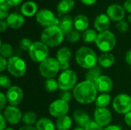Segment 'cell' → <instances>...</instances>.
<instances>
[{
    "mask_svg": "<svg viewBox=\"0 0 131 130\" xmlns=\"http://www.w3.org/2000/svg\"><path fill=\"white\" fill-rule=\"evenodd\" d=\"M97 92L94 83L84 80L75 86L72 93L78 103L81 104H90L95 102L97 97Z\"/></svg>",
    "mask_w": 131,
    "mask_h": 130,
    "instance_id": "1",
    "label": "cell"
},
{
    "mask_svg": "<svg viewBox=\"0 0 131 130\" xmlns=\"http://www.w3.org/2000/svg\"><path fill=\"white\" fill-rule=\"evenodd\" d=\"M75 61L80 67L89 70L97 65L98 57L93 49L89 47L83 46L76 51Z\"/></svg>",
    "mask_w": 131,
    "mask_h": 130,
    "instance_id": "2",
    "label": "cell"
},
{
    "mask_svg": "<svg viewBox=\"0 0 131 130\" xmlns=\"http://www.w3.org/2000/svg\"><path fill=\"white\" fill-rule=\"evenodd\" d=\"M64 34L58 25L45 28L41 34V41L48 48L59 46L64 41Z\"/></svg>",
    "mask_w": 131,
    "mask_h": 130,
    "instance_id": "3",
    "label": "cell"
},
{
    "mask_svg": "<svg viewBox=\"0 0 131 130\" xmlns=\"http://www.w3.org/2000/svg\"><path fill=\"white\" fill-rule=\"evenodd\" d=\"M95 44L97 48L102 52H111L116 46V36L110 30L99 32L96 38Z\"/></svg>",
    "mask_w": 131,
    "mask_h": 130,
    "instance_id": "4",
    "label": "cell"
},
{
    "mask_svg": "<svg viewBox=\"0 0 131 130\" xmlns=\"http://www.w3.org/2000/svg\"><path fill=\"white\" fill-rule=\"evenodd\" d=\"M39 73L45 79L54 78L61 70L58 61L54 57H48L39 64Z\"/></svg>",
    "mask_w": 131,
    "mask_h": 130,
    "instance_id": "5",
    "label": "cell"
},
{
    "mask_svg": "<svg viewBox=\"0 0 131 130\" xmlns=\"http://www.w3.org/2000/svg\"><path fill=\"white\" fill-rule=\"evenodd\" d=\"M49 48L42 41H35L28 51V55L31 60L35 63H41L48 57Z\"/></svg>",
    "mask_w": 131,
    "mask_h": 130,
    "instance_id": "6",
    "label": "cell"
},
{
    "mask_svg": "<svg viewBox=\"0 0 131 130\" xmlns=\"http://www.w3.org/2000/svg\"><path fill=\"white\" fill-rule=\"evenodd\" d=\"M78 77L76 73L72 70H63L58 78L59 89L62 90H70L74 89L77 85Z\"/></svg>",
    "mask_w": 131,
    "mask_h": 130,
    "instance_id": "7",
    "label": "cell"
},
{
    "mask_svg": "<svg viewBox=\"0 0 131 130\" xmlns=\"http://www.w3.org/2000/svg\"><path fill=\"white\" fill-rule=\"evenodd\" d=\"M7 70L15 77H21L26 73V64L20 57L13 56L8 60Z\"/></svg>",
    "mask_w": 131,
    "mask_h": 130,
    "instance_id": "8",
    "label": "cell"
},
{
    "mask_svg": "<svg viewBox=\"0 0 131 130\" xmlns=\"http://www.w3.org/2000/svg\"><path fill=\"white\" fill-rule=\"evenodd\" d=\"M112 106L115 112L126 115L131 111V97L127 93H120L113 100Z\"/></svg>",
    "mask_w": 131,
    "mask_h": 130,
    "instance_id": "9",
    "label": "cell"
},
{
    "mask_svg": "<svg viewBox=\"0 0 131 130\" xmlns=\"http://www.w3.org/2000/svg\"><path fill=\"white\" fill-rule=\"evenodd\" d=\"M37 22L42 27H50L52 25H58L60 20L54 16V14L49 9L44 8L38 10L35 15Z\"/></svg>",
    "mask_w": 131,
    "mask_h": 130,
    "instance_id": "10",
    "label": "cell"
},
{
    "mask_svg": "<svg viewBox=\"0 0 131 130\" xmlns=\"http://www.w3.org/2000/svg\"><path fill=\"white\" fill-rule=\"evenodd\" d=\"M48 111L51 116L56 118L66 116L69 111L68 103L61 99L56 100L49 105Z\"/></svg>",
    "mask_w": 131,
    "mask_h": 130,
    "instance_id": "11",
    "label": "cell"
},
{
    "mask_svg": "<svg viewBox=\"0 0 131 130\" xmlns=\"http://www.w3.org/2000/svg\"><path fill=\"white\" fill-rule=\"evenodd\" d=\"M3 116L6 120V121L12 124V125H16L20 121H21L22 119V113L21 110L15 106H7L3 110L2 113Z\"/></svg>",
    "mask_w": 131,
    "mask_h": 130,
    "instance_id": "12",
    "label": "cell"
},
{
    "mask_svg": "<svg viewBox=\"0 0 131 130\" xmlns=\"http://www.w3.org/2000/svg\"><path fill=\"white\" fill-rule=\"evenodd\" d=\"M94 121L97 123L103 128L110 126L112 120V114L111 111L107 108L97 107L94 113Z\"/></svg>",
    "mask_w": 131,
    "mask_h": 130,
    "instance_id": "13",
    "label": "cell"
},
{
    "mask_svg": "<svg viewBox=\"0 0 131 130\" xmlns=\"http://www.w3.org/2000/svg\"><path fill=\"white\" fill-rule=\"evenodd\" d=\"M6 97L8 103L11 106L17 107L18 106L24 97V93L22 90L18 86H12L9 89H8L6 92Z\"/></svg>",
    "mask_w": 131,
    "mask_h": 130,
    "instance_id": "14",
    "label": "cell"
},
{
    "mask_svg": "<svg viewBox=\"0 0 131 130\" xmlns=\"http://www.w3.org/2000/svg\"><path fill=\"white\" fill-rule=\"evenodd\" d=\"M71 56H72V52L71 49L68 47H62L58 50L56 53V59L58 61L60 64L61 70L62 71L69 69L70 67L69 61L71 58Z\"/></svg>",
    "mask_w": 131,
    "mask_h": 130,
    "instance_id": "15",
    "label": "cell"
},
{
    "mask_svg": "<svg viewBox=\"0 0 131 130\" xmlns=\"http://www.w3.org/2000/svg\"><path fill=\"white\" fill-rule=\"evenodd\" d=\"M126 11L124 8L119 4H112L107 8V15L111 20L114 21H120L124 20Z\"/></svg>",
    "mask_w": 131,
    "mask_h": 130,
    "instance_id": "16",
    "label": "cell"
},
{
    "mask_svg": "<svg viewBox=\"0 0 131 130\" xmlns=\"http://www.w3.org/2000/svg\"><path fill=\"white\" fill-rule=\"evenodd\" d=\"M94 84L97 91L101 93H107L111 92L114 87L112 79L107 75H101Z\"/></svg>",
    "mask_w": 131,
    "mask_h": 130,
    "instance_id": "17",
    "label": "cell"
},
{
    "mask_svg": "<svg viewBox=\"0 0 131 130\" xmlns=\"http://www.w3.org/2000/svg\"><path fill=\"white\" fill-rule=\"evenodd\" d=\"M94 28L99 32L107 31L111 26V18L107 14L101 13L96 16L94 21Z\"/></svg>",
    "mask_w": 131,
    "mask_h": 130,
    "instance_id": "18",
    "label": "cell"
},
{
    "mask_svg": "<svg viewBox=\"0 0 131 130\" xmlns=\"http://www.w3.org/2000/svg\"><path fill=\"white\" fill-rule=\"evenodd\" d=\"M5 21L10 28L18 29L24 25L25 18L22 14L18 12H12L8 15Z\"/></svg>",
    "mask_w": 131,
    "mask_h": 130,
    "instance_id": "19",
    "label": "cell"
},
{
    "mask_svg": "<svg viewBox=\"0 0 131 130\" xmlns=\"http://www.w3.org/2000/svg\"><path fill=\"white\" fill-rule=\"evenodd\" d=\"M38 5L33 1H27L21 6V12L25 17H32L38 13Z\"/></svg>",
    "mask_w": 131,
    "mask_h": 130,
    "instance_id": "20",
    "label": "cell"
},
{
    "mask_svg": "<svg viewBox=\"0 0 131 130\" xmlns=\"http://www.w3.org/2000/svg\"><path fill=\"white\" fill-rule=\"evenodd\" d=\"M73 118L75 123L83 128L91 120L90 115L86 111L81 109H78L73 113Z\"/></svg>",
    "mask_w": 131,
    "mask_h": 130,
    "instance_id": "21",
    "label": "cell"
},
{
    "mask_svg": "<svg viewBox=\"0 0 131 130\" xmlns=\"http://www.w3.org/2000/svg\"><path fill=\"white\" fill-rule=\"evenodd\" d=\"M60 29L62 31L64 35H67L69 34L71 31H73L74 27V19L72 17L69 15H64L61 19L59 21V24L58 25Z\"/></svg>",
    "mask_w": 131,
    "mask_h": 130,
    "instance_id": "22",
    "label": "cell"
},
{
    "mask_svg": "<svg viewBox=\"0 0 131 130\" xmlns=\"http://www.w3.org/2000/svg\"><path fill=\"white\" fill-rule=\"evenodd\" d=\"M74 27L75 30L84 32V31L88 29V27H89L88 18L83 14L77 15L74 18Z\"/></svg>",
    "mask_w": 131,
    "mask_h": 130,
    "instance_id": "23",
    "label": "cell"
},
{
    "mask_svg": "<svg viewBox=\"0 0 131 130\" xmlns=\"http://www.w3.org/2000/svg\"><path fill=\"white\" fill-rule=\"evenodd\" d=\"M74 7V0H61L57 5V11L59 16L66 15Z\"/></svg>",
    "mask_w": 131,
    "mask_h": 130,
    "instance_id": "24",
    "label": "cell"
},
{
    "mask_svg": "<svg viewBox=\"0 0 131 130\" xmlns=\"http://www.w3.org/2000/svg\"><path fill=\"white\" fill-rule=\"evenodd\" d=\"M115 63V57L111 52L103 53L98 57V64L101 67L109 68Z\"/></svg>",
    "mask_w": 131,
    "mask_h": 130,
    "instance_id": "25",
    "label": "cell"
},
{
    "mask_svg": "<svg viewBox=\"0 0 131 130\" xmlns=\"http://www.w3.org/2000/svg\"><path fill=\"white\" fill-rule=\"evenodd\" d=\"M102 75V68L99 65H96L95 67L88 70V71L85 73L84 77L85 80L90 81L91 83L95 84L97 80Z\"/></svg>",
    "mask_w": 131,
    "mask_h": 130,
    "instance_id": "26",
    "label": "cell"
},
{
    "mask_svg": "<svg viewBox=\"0 0 131 130\" xmlns=\"http://www.w3.org/2000/svg\"><path fill=\"white\" fill-rule=\"evenodd\" d=\"M57 130H69L72 126V119L69 116H64L58 118L55 123Z\"/></svg>",
    "mask_w": 131,
    "mask_h": 130,
    "instance_id": "27",
    "label": "cell"
},
{
    "mask_svg": "<svg viewBox=\"0 0 131 130\" xmlns=\"http://www.w3.org/2000/svg\"><path fill=\"white\" fill-rule=\"evenodd\" d=\"M35 127L37 130H55L56 128L54 123L47 117L39 119L35 124Z\"/></svg>",
    "mask_w": 131,
    "mask_h": 130,
    "instance_id": "28",
    "label": "cell"
},
{
    "mask_svg": "<svg viewBox=\"0 0 131 130\" xmlns=\"http://www.w3.org/2000/svg\"><path fill=\"white\" fill-rule=\"evenodd\" d=\"M111 97L108 93H101L97 96L95 100V105L97 107L107 108V107L111 103Z\"/></svg>",
    "mask_w": 131,
    "mask_h": 130,
    "instance_id": "29",
    "label": "cell"
},
{
    "mask_svg": "<svg viewBox=\"0 0 131 130\" xmlns=\"http://www.w3.org/2000/svg\"><path fill=\"white\" fill-rule=\"evenodd\" d=\"M37 114L32 111H28L26 112L23 114L21 121L25 123V125H28V126H33L34 124H36L37 123Z\"/></svg>",
    "mask_w": 131,
    "mask_h": 130,
    "instance_id": "30",
    "label": "cell"
},
{
    "mask_svg": "<svg viewBox=\"0 0 131 130\" xmlns=\"http://www.w3.org/2000/svg\"><path fill=\"white\" fill-rule=\"evenodd\" d=\"M13 53H14V50L11 44L8 43L1 44L0 54L2 57H3L5 59H10L11 57H13Z\"/></svg>",
    "mask_w": 131,
    "mask_h": 130,
    "instance_id": "31",
    "label": "cell"
},
{
    "mask_svg": "<svg viewBox=\"0 0 131 130\" xmlns=\"http://www.w3.org/2000/svg\"><path fill=\"white\" fill-rule=\"evenodd\" d=\"M97 33L94 29H87L82 33V39L85 43H92L95 42L96 38L97 37Z\"/></svg>",
    "mask_w": 131,
    "mask_h": 130,
    "instance_id": "32",
    "label": "cell"
},
{
    "mask_svg": "<svg viewBox=\"0 0 131 130\" xmlns=\"http://www.w3.org/2000/svg\"><path fill=\"white\" fill-rule=\"evenodd\" d=\"M44 85H45V90L48 92H54L59 89L58 80H55L54 78L46 79Z\"/></svg>",
    "mask_w": 131,
    "mask_h": 130,
    "instance_id": "33",
    "label": "cell"
},
{
    "mask_svg": "<svg viewBox=\"0 0 131 130\" xmlns=\"http://www.w3.org/2000/svg\"><path fill=\"white\" fill-rule=\"evenodd\" d=\"M81 37H82V35L81 34L80 31H78L77 30H73L69 34H68L66 35V40L68 42L74 44V43L78 42L80 40Z\"/></svg>",
    "mask_w": 131,
    "mask_h": 130,
    "instance_id": "34",
    "label": "cell"
},
{
    "mask_svg": "<svg viewBox=\"0 0 131 130\" xmlns=\"http://www.w3.org/2000/svg\"><path fill=\"white\" fill-rule=\"evenodd\" d=\"M9 5L5 2L4 3L0 4V20H5L8 16V10H9Z\"/></svg>",
    "mask_w": 131,
    "mask_h": 130,
    "instance_id": "35",
    "label": "cell"
},
{
    "mask_svg": "<svg viewBox=\"0 0 131 130\" xmlns=\"http://www.w3.org/2000/svg\"><path fill=\"white\" fill-rule=\"evenodd\" d=\"M33 42L31 39L29 38H22L20 42H19V47L22 50V51H29L31 46L32 45Z\"/></svg>",
    "mask_w": 131,
    "mask_h": 130,
    "instance_id": "36",
    "label": "cell"
},
{
    "mask_svg": "<svg viewBox=\"0 0 131 130\" xmlns=\"http://www.w3.org/2000/svg\"><path fill=\"white\" fill-rule=\"evenodd\" d=\"M0 84L1 87L4 89H9L12 87V82L9 77L3 74L0 76Z\"/></svg>",
    "mask_w": 131,
    "mask_h": 130,
    "instance_id": "37",
    "label": "cell"
},
{
    "mask_svg": "<svg viewBox=\"0 0 131 130\" xmlns=\"http://www.w3.org/2000/svg\"><path fill=\"white\" fill-rule=\"evenodd\" d=\"M85 130H103L104 128L101 126L97 123H96L94 120H90L86 126L84 127Z\"/></svg>",
    "mask_w": 131,
    "mask_h": 130,
    "instance_id": "38",
    "label": "cell"
},
{
    "mask_svg": "<svg viewBox=\"0 0 131 130\" xmlns=\"http://www.w3.org/2000/svg\"><path fill=\"white\" fill-rule=\"evenodd\" d=\"M116 28H117V29L120 32L124 33V32H127L128 31V29H129V25H128V23H127V21L122 20V21H118L117 23Z\"/></svg>",
    "mask_w": 131,
    "mask_h": 130,
    "instance_id": "39",
    "label": "cell"
},
{
    "mask_svg": "<svg viewBox=\"0 0 131 130\" xmlns=\"http://www.w3.org/2000/svg\"><path fill=\"white\" fill-rule=\"evenodd\" d=\"M72 95L73 93L70 90H62L59 94V97H60L59 99L68 103L71 100Z\"/></svg>",
    "mask_w": 131,
    "mask_h": 130,
    "instance_id": "40",
    "label": "cell"
},
{
    "mask_svg": "<svg viewBox=\"0 0 131 130\" xmlns=\"http://www.w3.org/2000/svg\"><path fill=\"white\" fill-rule=\"evenodd\" d=\"M7 97L6 95L4 94V93L1 92L0 93V110H3L6 107V103H7Z\"/></svg>",
    "mask_w": 131,
    "mask_h": 130,
    "instance_id": "41",
    "label": "cell"
},
{
    "mask_svg": "<svg viewBox=\"0 0 131 130\" xmlns=\"http://www.w3.org/2000/svg\"><path fill=\"white\" fill-rule=\"evenodd\" d=\"M0 65H1L0 72H3L5 69H7L8 61L2 56H0Z\"/></svg>",
    "mask_w": 131,
    "mask_h": 130,
    "instance_id": "42",
    "label": "cell"
},
{
    "mask_svg": "<svg viewBox=\"0 0 131 130\" xmlns=\"http://www.w3.org/2000/svg\"><path fill=\"white\" fill-rule=\"evenodd\" d=\"M23 0H6V2L8 4L9 6H18L19 5Z\"/></svg>",
    "mask_w": 131,
    "mask_h": 130,
    "instance_id": "43",
    "label": "cell"
},
{
    "mask_svg": "<svg viewBox=\"0 0 131 130\" xmlns=\"http://www.w3.org/2000/svg\"><path fill=\"white\" fill-rule=\"evenodd\" d=\"M8 27V25L6 21L0 20V31L1 32H4L5 31H6Z\"/></svg>",
    "mask_w": 131,
    "mask_h": 130,
    "instance_id": "44",
    "label": "cell"
},
{
    "mask_svg": "<svg viewBox=\"0 0 131 130\" xmlns=\"http://www.w3.org/2000/svg\"><path fill=\"white\" fill-rule=\"evenodd\" d=\"M124 8L126 11L131 13V0H126L124 3Z\"/></svg>",
    "mask_w": 131,
    "mask_h": 130,
    "instance_id": "45",
    "label": "cell"
},
{
    "mask_svg": "<svg viewBox=\"0 0 131 130\" xmlns=\"http://www.w3.org/2000/svg\"><path fill=\"white\" fill-rule=\"evenodd\" d=\"M0 119H1V127L0 130H5L6 129V120L5 119V117L3 116V115L1 113L0 114Z\"/></svg>",
    "mask_w": 131,
    "mask_h": 130,
    "instance_id": "46",
    "label": "cell"
},
{
    "mask_svg": "<svg viewBox=\"0 0 131 130\" xmlns=\"http://www.w3.org/2000/svg\"><path fill=\"white\" fill-rule=\"evenodd\" d=\"M124 120H125L126 124H127L128 126L131 127V111L125 115V116H124Z\"/></svg>",
    "mask_w": 131,
    "mask_h": 130,
    "instance_id": "47",
    "label": "cell"
},
{
    "mask_svg": "<svg viewBox=\"0 0 131 130\" xmlns=\"http://www.w3.org/2000/svg\"><path fill=\"white\" fill-rule=\"evenodd\" d=\"M125 61L127 62V64L130 65L131 66V48L129 49L127 53H126V55H125Z\"/></svg>",
    "mask_w": 131,
    "mask_h": 130,
    "instance_id": "48",
    "label": "cell"
},
{
    "mask_svg": "<svg viewBox=\"0 0 131 130\" xmlns=\"http://www.w3.org/2000/svg\"><path fill=\"white\" fill-rule=\"evenodd\" d=\"M18 130H37L36 127L33 126H28V125H24L20 127Z\"/></svg>",
    "mask_w": 131,
    "mask_h": 130,
    "instance_id": "49",
    "label": "cell"
},
{
    "mask_svg": "<svg viewBox=\"0 0 131 130\" xmlns=\"http://www.w3.org/2000/svg\"><path fill=\"white\" fill-rule=\"evenodd\" d=\"M103 130H121V128L116 125H110V126L105 127Z\"/></svg>",
    "mask_w": 131,
    "mask_h": 130,
    "instance_id": "50",
    "label": "cell"
},
{
    "mask_svg": "<svg viewBox=\"0 0 131 130\" xmlns=\"http://www.w3.org/2000/svg\"><path fill=\"white\" fill-rule=\"evenodd\" d=\"M80 1L85 5H93L97 2V0H80Z\"/></svg>",
    "mask_w": 131,
    "mask_h": 130,
    "instance_id": "51",
    "label": "cell"
},
{
    "mask_svg": "<svg viewBox=\"0 0 131 130\" xmlns=\"http://www.w3.org/2000/svg\"><path fill=\"white\" fill-rule=\"evenodd\" d=\"M73 130H85V129L83 128V127H77V128H75Z\"/></svg>",
    "mask_w": 131,
    "mask_h": 130,
    "instance_id": "52",
    "label": "cell"
},
{
    "mask_svg": "<svg viewBox=\"0 0 131 130\" xmlns=\"http://www.w3.org/2000/svg\"><path fill=\"white\" fill-rule=\"evenodd\" d=\"M127 19H128V21H129V22L131 23V15H130L129 16H128V18H127Z\"/></svg>",
    "mask_w": 131,
    "mask_h": 130,
    "instance_id": "53",
    "label": "cell"
},
{
    "mask_svg": "<svg viewBox=\"0 0 131 130\" xmlns=\"http://www.w3.org/2000/svg\"><path fill=\"white\" fill-rule=\"evenodd\" d=\"M6 2V0H0V4L1 3H4V2Z\"/></svg>",
    "mask_w": 131,
    "mask_h": 130,
    "instance_id": "54",
    "label": "cell"
},
{
    "mask_svg": "<svg viewBox=\"0 0 131 130\" xmlns=\"http://www.w3.org/2000/svg\"><path fill=\"white\" fill-rule=\"evenodd\" d=\"M5 130H15L14 129H12V128H6Z\"/></svg>",
    "mask_w": 131,
    "mask_h": 130,
    "instance_id": "55",
    "label": "cell"
},
{
    "mask_svg": "<svg viewBox=\"0 0 131 130\" xmlns=\"http://www.w3.org/2000/svg\"><path fill=\"white\" fill-rule=\"evenodd\" d=\"M124 130H127V129H124Z\"/></svg>",
    "mask_w": 131,
    "mask_h": 130,
    "instance_id": "56",
    "label": "cell"
},
{
    "mask_svg": "<svg viewBox=\"0 0 131 130\" xmlns=\"http://www.w3.org/2000/svg\"><path fill=\"white\" fill-rule=\"evenodd\" d=\"M130 67H131V66H130Z\"/></svg>",
    "mask_w": 131,
    "mask_h": 130,
    "instance_id": "57",
    "label": "cell"
}]
</instances>
